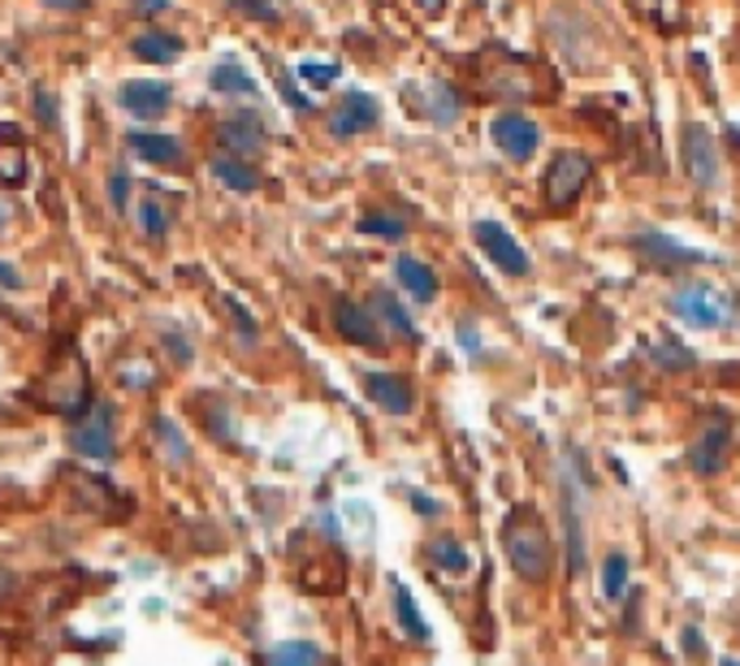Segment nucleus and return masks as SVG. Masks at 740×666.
<instances>
[{
  "instance_id": "nucleus-1",
  "label": "nucleus",
  "mask_w": 740,
  "mask_h": 666,
  "mask_svg": "<svg viewBox=\"0 0 740 666\" xmlns=\"http://www.w3.org/2000/svg\"><path fill=\"white\" fill-rule=\"evenodd\" d=\"M502 550H506V562L520 580L528 584H541L554 567V546H550V533L546 524L537 520L533 507H515L506 520H502Z\"/></svg>"
},
{
  "instance_id": "nucleus-2",
  "label": "nucleus",
  "mask_w": 740,
  "mask_h": 666,
  "mask_svg": "<svg viewBox=\"0 0 740 666\" xmlns=\"http://www.w3.org/2000/svg\"><path fill=\"white\" fill-rule=\"evenodd\" d=\"M671 312L693 330H728L737 321V299L711 282H680L671 290Z\"/></svg>"
},
{
  "instance_id": "nucleus-3",
  "label": "nucleus",
  "mask_w": 740,
  "mask_h": 666,
  "mask_svg": "<svg viewBox=\"0 0 740 666\" xmlns=\"http://www.w3.org/2000/svg\"><path fill=\"white\" fill-rule=\"evenodd\" d=\"M589 178H594V160H589L581 147L554 152V160H550V169H546V178H541V200H546V209H572V204L581 200V191L589 187Z\"/></svg>"
},
{
  "instance_id": "nucleus-4",
  "label": "nucleus",
  "mask_w": 740,
  "mask_h": 666,
  "mask_svg": "<svg viewBox=\"0 0 740 666\" xmlns=\"http://www.w3.org/2000/svg\"><path fill=\"white\" fill-rule=\"evenodd\" d=\"M680 160H684V174L693 178V187H702V191H711V187H719V178H724V156H719V143H715V130H706V126H684V134H680Z\"/></svg>"
},
{
  "instance_id": "nucleus-5",
  "label": "nucleus",
  "mask_w": 740,
  "mask_h": 666,
  "mask_svg": "<svg viewBox=\"0 0 740 666\" xmlns=\"http://www.w3.org/2000/svg\"><path fill=\"white\" fill-rule=\"evenodd\" d=\"M70 450L83 459H114L118 450V429H114V407L109 403H92L87 416H79L70 425Z\"/></svg>"
},
{
  "instance_id": "nucleus-6",
  "label": "nucleus",
  "mask_w": 740,
  "mask_h": 666,
  "mask_svg": "<svg viewBox=\"0 0 740 666\" xmlns=\"http://www.w3.org/2000/svg\"><path fill=\"white\" fill-rule=\"evenodd\" d=\"M473 238H477V247L486 251V260H490L498 273H506V277H528L533 260H528V251L511 238V229H506V225L477 222L473 225Z\"/></svg>"
},
{
  "instance_id": "nucleus-7",
  "label": "nucleus",
  "mask_w": 740,
  "mask_h": 666,
  "mask_svg": "<svg viewBox=\"0 0 740 666\" xmlns=\"http://www.w3.org/2000/svg\"><path fill=\"white\" fill-rule=\"evenodd\" d=\"M490 139L506 160L524 165V160H533V152L541 147V126H537L533 117H524V112H498L490 121Z\"/></svg>"
},
{
  "instance_id": "nucleus-8",
  "label": "nucleus",
  "mask_w": 740,
  "mask_h": 666,
  "mask_svg": "<svg viewBox=\"0 0 740 666\" xmlns=\"http://www.w3.org/2000/svg\"><path fill=\"white\" fill-rule=\"evenodd\" d=\"M728 445H732V429H728L724 416H715V420L697 433V442L689 445V467H693L697 476H719L724 463H728Z\"/></svg>"
},
{
  "instance_id": "nucleus-9",
  "label": "nucleus",
  "mask_w": 740,
  "mask_h": 666,
  "mask_svg": "<svg viewBox=\"0 0 740 666\" xmlns=\"http://www.w3.org/2000/svg\"><path fill=\"white\" fill-rule=\"evenodd\" d=\"M377 121H381V105L372 100L369 92H347L338 100V109L330 112V134L334 139H356V134H369Z\"/></svg>"
},
{
  "instance_id": "nucleus-10",
  "label": "nucleus",
  "mask_w": 740,
  "mask_h": 666,
  "mask_svg": "<svg viewBox=\"0 0 740 666\" xmlns=\"http://www.w3.org/2000/svg\"><path fill=\"white\" fill-rule=\"evenodd\" d=\"M334 330L343 333L347 342L365 346V350H381V346H385V333L377 325L372 308L356 304V299H338V304H334Z\"/></svg>"
},
{
  "instance_id": "nucleus-11",
  "label": "nucleus",
  "mask_w": 740,
  "mask_h": 666,
  "mask_svg": "<svg viewBox=\"0 0 740 666\" xmlns=\"http://www.w3.org/2000/svg\"><path fill=\"white\" fill-rule=\"evenodd\" d=\"M118 105H122L130 117H143V121H152V117H165L169 105H174V92H169V83H156V79H134V83H122V92H118Z\"/></svg>"
},
{
  "instance_id": "nucleus-12",
  "label": "nucleus",
  "mask_w": 740,
  "mask_h": 666,
  "mask_svg": "<svg viewBox=\"0 0 740 666\" xmlns=\"http://www.w3.org/2000/svg\"><path fill=\"white\" fill-rule=\"evenodd\" d=\"M581 489L585 480L581 476H568L563 472V528H568V567L572 575L585 571V524H581Z\"/></svg>"
},
{
  "instance_id": "nucleus-13",
  "label": "nucleus",
  "mask_w": 740,
  "mask_h": 666,
  "mask_svg": "<svg viewBox=\"0 0 740 666\" xmlns=\"http://www.w3.org/2000/svg\"><path fill=\"white\" fill-rule=\"evenodd\" d=\"M217 139H222V147L230 152V156H255L260 147H264V121L255 117V112H235V117H226L222 126H217Z\"/></svg>"
},
{
  "instance_id": "nucleus-14",
  "label": "nucleus",
  "mask_w": 740,
  "mask_h": 666,
  "mask_svg": "<svg viewBox=\"0 0 740 666\" xmlns=\"http://www.w3.org/2000/svg\"><path fill=\"white\" fill-rule=\"evenodd\" d=\"M365 394L390 416H407L416 407V394H411L407 377H398V372H365Z\"/></svg>"
},
{
  "instance_id": "nucleus-15",
  "label": "nucleus",
  "mask_w": 740,
  "mask_h": 666,
  "mask_svg": "<svg viewBox=\"0 0 740 666\" xmlns=\"http://www.w3.org/2000/svg\"><path fill=\"white\" fill-rule=\"evenodd\" d=\"M632 247H636L654 269H671V273H680L684 264H702V260H706V251L680 247L676 238H663V234H641V238H632Z\"/></svg>"
},
{
  "instance_id": "nucleus-16",
  "label": "nucleus",
  "mask_w": 740,
  "mask_h": 666,
  "mask_svg": "<svg viewBox=\"0 0 740 666\" xmlns=\"http://www.w3.org/2000/svg\"><path fill=\"white\" fill-rule=\"evenodd\" d=\"M126 143H130V152H134L139 160H147V165H182V160H187L182 143H178L174 134H165V130H130Z\"/></svg>"
},
{
  "instance_id": "nucleus-17",
  "label": "nucleus",
  "mask_w": 740,
  "mask_h": 666,
  "mask_svg": "<svg viewBox=\"0 0 740 666\" xmlns=\"http://www.w3.org/2000/svg\"><path fill=\"white\" fill-rule=\"evenodd\" d=\"M394 282H398L416 304L438 299V273H433L425 260H416V255H394Z\"/></svg>"
},
{
  "instance_id": "nucleus-18",
  "label": "nucleus",
  "mask_w": 740,
  "mask_h": 666,
  "mask_svg": "<svg viewBox=\"0 0 740 666\" xmlns=\"http://www.w3.org/2000/svg\"><path fill=\"white\" fill-rule=\"evenodd\" d=\"M152 442H156V454L169 463V467H187L191 463V445H187V433L174 416H156L152 420Z\"/></svg>"
},
{
  "instance_id": "nucleus-19",
  "label": "nucleus",
  "mask_w": 740,
  "mask_h": 666,
  "mask_svg": "<svg viewBox=\"0 0 740 666\" xmlns=\"http://www.w3.org/2000/svg\"><path fill=\"white\" fill-rule=\"evenodd\" d=\"M213 178L226 187V191H239V195H251V191H260V174L239 160V156H213Z\"/></svg>"
},
{
  "instance_id": "nucleus-20",
  "label": "nucleus",
  "mask_w": 740,
  "mask_h": 666,
  "mask_svg": "<svg viewBox=\"0 0 740 666\" xmlns=\"http://www.w3.org/2000/svg\"><path fill=\"white\" fill-rule=\"evenodd\" d=\"M372 317H377V325H385V330H394L398 337H407V342H416L420 330H416V321L407 317V308L390 295V290H377L372 295Z\"/></svg>"
},
{
  "instance_id": "nucleus-21",
  "label": "nucleus",
  "mask_w": 740,
  "mask_h": 666,
  "mask_svg": "<svg viewBox=\"0 0 740 666\" xmlns=\"http://www.w3.org/2000/svg\"><path fill=\"white\" fill-rule=\"evenodd\" d=\"M134 57L147 61V66H169L174 57H182V39H174L165 31H143L134 39Z\"/></svg>"
},
{
  "instance_id": "nucleus-22",
  "label": "nucleus",
  "mask_w": 740,
  "mask_h": 666,
  "mask_svg": "<svg viewBox=\"0 0 740 666\" xmlns=\"http://www.w3.org/2000/svg\"><path fill=\"white\" fill-rule=\"evenodd\" d=\"M394 619H398V628H403L411 641H429V623L420 619V606H416L411 588L398 584V580H394Z\"/></svg>"
},
{
  "instance_id": "nucleus-23",
  "label": "nucleus",
  "mask_w": 740,
  "mask_h": 666,
  "mask_svg": "<svg viewBox=\"0 0 740 666\" xmlns=\"http://www.w3.org/2000/svg\"><path fill=\"white\" fill-rule=\"evenodd\" d=\"M208 83H213V92H222V96H247V100L260 92V87H255V79L247 74L239 61H222V66H213V79H208Z\"/></svg>"
},
{
  "instance_id": "nucleus-24",
  "label": "nucleus",
  "mask_w": 740,
  "mask_h": 666,
  "mask_svg": "<svg viewBox=\"0 0 740 666\" xmlns=\"http://www.w3.org/2000/svg\"><path fill=\"white\" fill-rule=\"evenodd\" d=\"M118 381H122L126 390L143 394V390H152V385L160 381V368H156L147 355H126L122 364H118Z\"/></svg>"
},
{
  "instance_id": "nucleus-25",
  "label": "nucleus",
  "mask_w": 740,
  "mask_h": 666,
  "mask_svg": "<svg viewBox=\"0 0 740 666\" xmlns=\"http://www.w3.org/2000/svg\"><path fill=\"white\" fill-rule=\"evenodd\" d=\"M429 558H433V567H442L446 575H464V571L473 567L468 546H464V542H455V537H438V542H429Z\"/></svg>"
},
{
  "instance_id": "nucleus-26",
  "label": "nucleus",
  "mask_w": 740,
  "mask_h": 666,
  "mask_svg": "<svg viewBox=\"0 0 740 666\" xmlns=\"http://www.w3.org/2000/svg\"><path fill=\"white\" fill-rule=\"evenodd\" d=\"M459 112H464L459 92H455L451 83L433 79V83H429V117H433L438 126H451V121H459Z\"/></svg>"
},
{
  "instance_id": "nucleus-27",
  "label": "nucleus",
  "mask_w": 740,
  "mask_h": 666,
  "mask_svg": "<svg viewBox=\"0 0 740 666\" xmlns=\"http://www.w3.org/2000/svg\"><path fill=\"white\" fill-rule=\"evenodd\" d=\"M268 666H321V650L312 641H282L273 645Z\"/></svg>"
},
{
  "instance_id": "nucleus-28",
  "label": "nucleus",
  "mask_w": 740,
  "mask_h": 666,
  "mask_svg": "<svg viewBox=\"0 0 740 666\" xmlns=\"http://www.w3.org/2000/svg\"><path fill=\"white\" fill-rule=\"evenodd\" d=\"M645 350H649V359H654L658 368H671V372H684V368L697 364V355H693L689 346H680L676 337H671V346H667V342H645Z\"/></svg>"
},
{
  "instance_id": "nucleus-29",
  "label": "nucleus",
  "mask_w": 740,
  "mask_h": 666,
  "mask_svg": "<svg viewBox=\"0 0 740 666\" xmlns=\"http://www.w3.org/2000/svg\"><path fill=\"white\" fill-rule=\"evenodd\" d=\"M623 593H628V555L611 550V555L602 558V597L619 602Z\"/></svg>"
},
{
  "instance_id": "nucleus-30",
  "label": "nucleus",
  "mask_w": 740,
  "mask_h": 666,
  "mask_svg": "<svg viewBox=\"0 0 740 666\" xmlns=\"http://www.w3.org/2000/svg\"><path fill=\"white\" fill-rule=\"evenodd\" d=\"M134 217H139V229H143L152 242H160V238L169 234V213H165V204H160V200H139Z\"/></svg>"
},
{
  "instance_id": "nucleus-31",
  "label": "nucleus",
  "mask_w": 740,
  "mask_h": 666,
  "mask_svg": "<svg viewBox=\"0 0 740 666\" xmlns=\"http://www.w3.org/2000/svg\"><path fill=\"white\" fill-rule=\"evenodd\" d=\"M360 234L398 242V238H407V222H403V217H390V213H369V217H360Z\"/></svg>"
},
{
  "instance_id": "nucleus-32",
  "label": "nucleus",
  "mask_w": 740,
  "mask_h": 666,
  "mask_svg": "<svg viewBox=\"0 0 740 666\" xmlns=\"http://www.w3.org/2000/svg\"><path fill=\"white\" fill-rule=\"evenodd\" d=\"M0 178L9 187L26 182V152H22V143H0Z\"/></svg>"
},
{
  "instance_id": "nucleus-33",
  "label": "nucleus",
  "mask_w": 740,
  "mask_h": 666,
  "mask_svg": "<svg viewBox=\"0 0 740 666\" xmlns=\"http://www.w3.org/2000/svg\"><path fill=\"white\" fill-rule=\"evenodd\" d=\"M338 74H343V66H334V61H317V57L299 61V79H303L308 87H330Z\"/></svg>"
},
{
  "instance_id": "nucleus-34",
  "label": "nucleus",
  "mask_w": 740,
  "mask_h": 666,
  "mask_svg": "<svg viewBox=\"0 0 740 666\" xmlns=\"http://www.w3.org/2000/svg\"><path fill=\"white\" fill-rule=\"evenodd\" d=\"M230 9H239L243 17H255V22H277V4L273 0H230Z\"/></svg>"
},
{
  "instance_id": "nucleus-35",
  "label": "nucleus",
  "mask_w": 740,
  "mask_h": 666,
  "mask_svg": "<svg viewBox=\"0 0 740 666\" xmlns=\"http://www.w3.org/2000/svg\"><path fill=\"white\" fill-rule=\"evenodd\" d=\"M109 195H114V209H126V204H130V178H126V174H114V178H109Z\"/></svg>"
},
{
  "instance_id": "nucleus-36",
  "label": "nucleus",
  "mask_w": 740,
  "mask_h": 666,
  "mask_svg": "<svg viewBox=\"0 0 740 666\" xmlns=\"http://www.w3.org/2000/svg\"><path fill=\"white\" fill-rule=\"evenodd\" d=\"M0 286H4V290H22L26 282H22V273H17L13 264H4V260H0Z\"/></svg>"
},
{
  "instance_id": "nucleus-37",
  "label": "nucleus",
  "mask_w": 740,
  "mask_h": 666,
  "mask_svg": "<svg viewBox=\"0 0 740 666\" xmlns=\"http://www.w3.org/2000/svg\"><path fill=\"white\" fill-rule=\"evenodd\" d=\"M44 9H57V13H83L92 0H39Z\"/></svg>"
},
{
  "instance_id": "nucleus-38",
  "label": "nucleus",
  "mask_w": 740,
  "mask_h": 666,
  "mask_svg": "<svg viewBox=\"0 0 740 666\" xmlns=\"http://www.w3.org/2000/svg\"><path fill=\"white\" fill-rule=\"evenodd\" d=\"M684 650H689V658H702V654H706V645H702L697 628H684Z\"/></svg>"
},
{
  "instance_id": "nucleus-39",
  "label": "nucleus",
  "mask_w": 740,
  "mask_h": 666,
  "mask_svg": "<svg viewBox=\"0 0 740 666\" xmlns=\"http://www.w3.org/2000/svg\"><path fill=\"white\" fill-rule=\"evenodd\" d=\"M134 9H139V13H165L169 0H134Z\"/></svg>"
},
{
  "instance_id": "nucleus-40",
  "label": "nucleus",
  "mask_w": 740,
  "mask_h": 666,
  "mask_svg": "<svg viewBox=\"0 0 740 666\" xmlns=\"http://www.w3.org/2000/svg\"><path fill=\"white\" fill-rule=\"evenodd\" d=\"M416 9H420V13H429V17H438V13L446 9V0H416Z\"/></svg>"
},
{
  "instance_id": "nucleus-41",
  "label": "nucleus",
  "mask_w": 740,
  "mask_h": 666,
  "mask_svg": "<svg viewBox=\"0 0 740 666\" xmlns=\"http://www.w3.org/2000/svg\"><path fill=\"white\" fill-rule=\"evenodd\" d=\"M52 96H48V92H39V117H44V121H52Z\"/></svg>"
},
{
  "instance_id": "nucleus-42",
  "label": "nucleus",
  "mask_w": 740,
  "mask_h": 666,
  "mask_svg": "<svg viewBox=\"0 0 740 666\" xmlns=\"http://www.w3.org/2000/svg\"><path fill=\"white\" fill-rule=\"evenodd\" d=\"M9 222H13V204H9L4 195H0V229H4Z\"/></svg>"
},
{
  "instance_id": "nucleus-43",
  "label": "nucleus",
  "mask_w": 740,
  "mask_h": 666,
  "mask_svg": "<svg viewBox=\"0 0 740 666\" xmlns=\"http://www.w3.org/2000/svg\"><path fill=\"white\" fill-rule=\"evenodd\" d=\"M724 666H740V663H724Z\"/></svg>"
}]
</instances>
